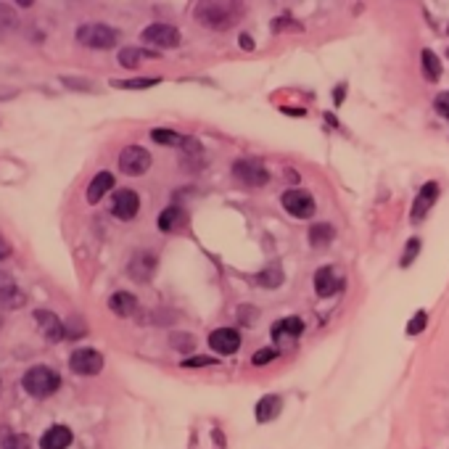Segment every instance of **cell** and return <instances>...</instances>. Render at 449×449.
<instances>
[{"instance_id":"obj_10","label":"cell","mask_w":449,"mask_h":449,"mask_svg":"<svg viewBox=\"0 0 449 449\" xmlns=\"http://www.w3.org/2000/svg\"><path fill=\"white\" fill-rule=\"evenodd\" d=\"M209 347L222 357L235 355L241 349V336H238V330H233V328H220L215 333H209Z\"/></svg>"},{"instance_id":"obj_41","label":"cell","mask_w":449,"mask_h":449,"mask_svg":"<svg viewBox=\"0 0 449 449\" xmlns=\"http://www.w3.org/2000/svg\"><path fill=\"white\" fill-rule=\"evenodd\" d=\"M447 32H449V27H447Z\"/></svg>"},{"instance_id":"obj_33","label":"cell","mask_w":449,"mask_h":449,"mask_svg":"<svg viewBox=\"0 0 449 449\" xmlns=\"http://www.w3.org/2000/svg\"><path fill=\"white\" fill-rule=\"evenodd\" d=\"M433 109H436V114H439V117L449 119V90H447V93H439L436 98H433Z\"/></svg>"},{"instance_id":"obj_4","label":"cell","mask_w":449,"mask_h":449,"mask_svg":"<svg viewBox=\"0 0 449 449\" xmlns=\"http://www.w3.org/2000/svg\"><path fill=\"white\" fill-rule=\"evenodd\" d=\"M283 209L288 212L291 217H296V220H309V217H315V198L309 190H301V188H291L286 190L281 198Z\"/></svg>"},{"instance_id":"obj_21","label":"cell","mask_w":449,"mask_h":449,"mask_svg":"<svg viewBox=\"0 0 449 449\" xmlns=\"http://www.w3.org/2000/svg\"><path fill=\"white\" fill-rule=\"evenodd\" d=\"M24 304H27V296H24V291L16 288L13 283L0 288V307L3 309H21Z\"/></svg>"},{"instance_id":"obj_36","label":"cell","mask_w":449,"mask_h":449,"mask_svg":"<svg viewBox=\"0 0 449 449\" xmlns=\"http://www.w3.org/2000/svg\"><path fill=\"white\" fill-rule=\"evenodd\" d=\"M61 82L69 85V87H85V90H90V87H93V85L87 82V80H72V77H64Z\"/></svg>"},{"instance_id":"obj_37","label":"cell","mask_w":449,"mask_h":449,"mask_svg":"<svg viewBox=\"0 0 449 449\" xmlns=\"http://www.w3.org/2000/svg\"><path fill=\"white\" fill-rule=\"evenodd\" d=\"M11 251H13V249H11V244L6 241V238H3V235H0V262H3V259H9Z\"/></svg>"},{"instance_id":"obj_25","label":"cell","mask_w":449,"mask_h":449,"mask_svg":"<svg viewBox=\"0 0 449 449\" xmlns=\"http://www.w3.org/2000/svg\"><path fill=\"white\" fill-rule=\"evenodd\" d=\"M151 141L161 143V146H183L185 138L175 130H167V127H156V130H151Z\"/></svg>"},{"instance_id":"obj_16","label":"cell","mask_w":449,"mask_h":449,"mask_svg":"<svg viewBox=\"0 0 449 449\" xmlns=\"http://www.w3.org/2000/svg\"><path fill=\"white\" fill-rule=\"evenodd\" d=\"M109 309L117 318H132L138 312V299L132 296L130 291H117L109 296Z\"/></svg>"},{"instance_id":"obj_14","label":"cell","mask_w":449,"mask_h":449,"mask_svg":"<svg viewBox=\"0 0 449 449\" xmlns=\"http://www.w3.org/2000/svg\"><path fill=\"white\" fill-rule=\"evenodd\" d=\"M436 198H439V185H436V183H426V185L418 190L415 204H412V222H421L423 217L431 212V206L436 204Z\"/></svg>"},{"instance_id":"obj_9","label":"cell","mask_w":449,"mask_h":449,"mask_svg":"<svg viewBox=\"0 0 449 449\" xmlns=\"http://www.w3.org/2000/svg\"><path fill=\"white\" fill-rule=\"evenodd\" d=\"M138 209H141V196L130 190V188H122V190H117L114 193V201H112V215L117 220H132V217L138 215Z\"/></svg>"},{"instance_id":"obj_39","label":"cell","mask_w":449,"mask_h":449,"mask_svg":"<svg viewBox=\"0 0 449 449\" xmlns=\"http://www.w3.org/2000/svg\"><path fill=\"white\" fill-rule=\"evenodd\" d=\"M241 45H244V48H246V50H251V48H254L251 38H249V35H241Z\"/></svg>"},{"instance_id":"obj_8","label":"cell","mask_w":449,"mask_h":449,"mask_svg":"<svg viewBox=\"0 0 449 449\" xmlns=\"http://www.w3.org/2000/svg\"><path fill=\"white\" fill-rule=\"evenodd\" d=\"M143 43H151L156 48H178L180 45V32L172 24H148L143 29Z\"/></svg>"},{"instance_id":"obj_28","label":"cell","mask_w":449,"mask_h":449,"mask_svg":"<svg viewBox=\"0 0 449 449\" xmlns=\"http://www.w3.org/2000/svg\"><path fill=\"white\" fill-rule=\"evenodd\" d=\"M0 449H35V444H32V439L24 436V433H11V436L3 439Z\"/></svg>"},{"instance_id":"obj_32","label":"cell","mask_w":449,"mask_h":449,"mask_svg":"<svg viewBox=\"0 0 449 449\" xmlns=\"http://www.w3.org/2000/svg\"><path fill=\"white\" fill-rule=\"evenodd\" d=\"M64 325H66V336H69V338L85 336V330H87V328H85V320L82 318H72L69 323H64Z\"/></svg>"},{"instance_id":"obj_26","label":"cell","mask_w":449,"mask_h":449,"mask_svg":"<svg viewBox=\"0 0 449 449\" xmlns=\"http://www.w3.org/2000/svg\"><path fill=\"white\" fill-rule=\"evenodd\" d=\"M143 56H151V53H146V50H141V48H132V45L122 48V50H119V64H122L124 69H138Z\"/></svg>"},{"instance_id":"obj_38","label":"cell","mask_w":449,"mask_h":449,"mask_svg":"<svg viewBox=\"0 0 449 449\" xmlns=\"http://www.w3.org/2000/svg\"><path fill=\"white\" fill-rule=\"evenodd\" d=\"M344 98H347V87H344V85H338L336 93H333V101H336V106H338V103H344Z\"/></svg>"},{"instance_id":"obj_40","label":"cell","mask_w":449,"mask_h":449,"mask_svg":"<svg viewBox=\"0 0 449 449\" xmlns=\"http://www.w3.org/2000/svg\"><path fill=\"white\" fill-rule=\"evenodd\" d=\"M447 58H449V48H447Z\"/></svg>"},{"instance_id":"obj_13","label":"cell","mask_w":449,"mask_h":449,"mask_svg":"<svg viewBox=\"0 0 449 449\" xmlns=\"http://www.w3.org/2000/svg\"><path fill=\"white\" fill-rule=\"evenodd\" d=\"M341 288H344V281L338 278L333 267H320V270L315 272V291H318L320 299H330V296H336Z\"/></svg>"},{"instance_id":"obj_24","label":"cell","mask_w":449,"mask_h":449,"mask_svg":"<svg viewBox=\"0 0 449 449\" xmlns=\"http://www.w3.org/2000/svg\"><path fill=\"white\" fill-rule=\"evenodd\" d=\"M159 77H132V80H112V87L119 90H143V87H153L159 85Z\"/></svg>"},{"instance_id":"obj_31","label":"cell","mask_w":449,"mask_h":449,"mask_svg":"<svg viewBox=\"0 0 449 449\" xmlns=\"http://www.w3.org/2000/svg\"><path fill=\"white\" fill-rule=\"evenodd\" d=\"M426 325H428V315H426V312H415V318H412L410 325H407V333H410V336H418Z\"/></svg>"},{"instance_id":"obj_1","label":"cell","mask_w":449,"mask_h":449,"mask_svg":"<svg viewBox=\"0 0 449 449\" xmlns=\"http://www.w3.org/2000/svg\"><path fill=\"white\" fill-rule=\"evenodd\" d=\"M244 3H198L193 11L196 21H201L206 29H217V32L235 27L244 19Z\"/></svg>"},{"instance_id":"obj_34","label":"cell","mask_w":449,"mask_h":449,"mask_svg":"<svg viewBox=\"0 0 449 449\" xmlns=\"http://www.w3.org/2000/svg\"><path fill=\"white\" fill-rule=\"evenodd\" d=\"M275 357H278V349H259V352L251 357V365H267Z\"/></svg>"},{"instance_id":"obj_22","label":"cell","mask_w":449,"mask_h":449,"mask_svg":"<svg viewBox=\"0 0 449 449\" xmlns=\"http://www.w3.org/2000/svg\"><path fill=\"white\" fill-rule=\"evenodd\" d=\"M301 330H304L301 318H286V320H281V323H275V325H272V338H275V341H281L283 336H301Z\"/></svg>"},{"instance_id":"obj_7","label":"cell","mask_w":449,"mask_h":449,"mask_svg":"<svg viewBox=\"0 0 449 449\" xmlns=\"http://www.w3.org/2000/svg\"><path fill=\"white\" fill-rule=\"evenodd\" d=\"M69 367L77 375H98L103 370V355L90 347L75 349L69 357Z\"/></svg>"},{"instance_id":"obj_30","label":"cell","mask_w":449,"mask_h":449,"mask_svg":"<svg viewBox=\"0 0 449 449\" xmlns=\"http://www.w3.org/2000/svg\"><path fill=\"white\" fill-rule=\"evenodd\" d=\"M172 347L180 349V352H190V349L196 347V338L190 336V333H172Z\"/></svg>"},{"instance_id":"obj_27","label":"cell","mask_w":449,"mask_h":449,"mask_svg":"<svg viewBox=\"0 0 449 449\" xmlns=\"http://www.w3.org/2000/svg\"><path fill=\"white\" fill-rule=\"evenodd\" d=\"M254 281L259 283V286H264V288H275V286H281L283 283V272H281V267H270V270L259 272Z\"/></svg>"},{"instance_id":"obj_17","label":"cell","mask_w":449,"mask_h":449,"mask_svg":"<svg viewBox=\"0 0 449 449\" xmlns=\"http://www.w3.org/2000/svg\"><path fill=\"white\" fill-rule=\"evenodd\" d=\"M72 439L75 436L66 426H53L40 436V449H66L72 444Z\"/></svg>"},{"instance_id":"obj_11","label":"cell","mask_w":449,"mask_h":449,"mask_svg":"<svg viewBox=\"0 0 449 449\" xmlns=\"http://www.w3.org/2000/svg\"><path fill=\"white\" fill-rule=\"evenodd\" d=\"M35 323H38L40 333L45 336V341H50V344H56V341H61L66 336V325L53 312H48V309H38L35 312Z\"/></svg>"},{"instance_id":"obj_6","label":"cell","mask_w":449,"mask_h":449,"mask_svg":"<svg viewBox=\"0 0 449 449\" xmlns=\"http://www.w3.org/2000/svg\"><path fill=\"white\" fill-rule=\"evenodd\" d=\"M119 169L130 178H141L151 169V153L141 146H127L119 153Z\"/></svg>"},{"instance_id":"obj_2","label":"cell","mask_w":449,"mask_h":449,"mask_svg":"<svg viewBox=\"0 0 449 449\" xmlns=\"http://www.w3.org/2000/svg\"><path fill=\"white\" fill-rule=\"evenodd\" d=\"M21 386H24V391H27L29 396H35V399H45V396H50V394L58 391L61 378H58V373L56 370H50V367L35 365L24 373Z\"/></svg>"},{"instance_id":"obj_29","label":"cell","mask_w":449,"mask_h":449,"mask_svg":"<svg viewBox=\"0 0 449 449\" xmlns=\"http://www.w3.org/2000/svg\"><path fill=\"white\" fill-rule=\"evenodd\" d=\"M418 251H421V238H410V241H407V246H404V251H402V259H399V264H402V267H410V264L415 262V256H418Z\"/></svg>"},{"instance_id":"obj_18","label":"cell","mask_w":449,"mask_h":449,"mask_svg":"<svg viewBox=\"0 0 449 449\" xmlns=\"http://www.w3.org/2000/svg\"><path fill=\"white\" fill-rule=\"evenodd\" d=\"M114 188V175L112 172H98L93 180H90V185H87V204H98L109 190Z\"/></svg>"},{"instance_id":"obj_20","label":"cell","mask_w":449,"mask_h":449,"mask_svg":"<svg viewBox=\"0 0 449 449\" xmlns=\"http://www.w3.org/2000/svg\"><path fill=\"white\" fill-rule=\"evenodd\" d=\"M333 238H336L333 224L318 222V224H312V227H309V244L315 246V249H325L328 244H333Z\"/></svg>"},{"instance_id":"obj_5","label":"cell","mask_w":449,"mask_h":449,"mask_svg":"<svg viewBox=\"0 0 449 449\" xmlns=\"http://www.w3.org/2000/svg\"><path fill=\"white\" fill-rule=\"evenodd\" d=\"M233 178L249 188H262L270 183V172L262 161L256 159H238L233 164Z\"/></svg>"},{"instance_id":"obj_3","label":"cell","mask_w":449,"mask_h":449,"mask_svg":"<svg viewBox=\"0 0 449 449\" xmlns=\"http://www.w3.org/2000/svg\"><path fill=\"white\" fill-rule=\"evenodd\" d=\"M117 40H119V32L106 24H82L77 29V43L93 48V50H109L117 45Z\"/></svg>"},{"instance_id":"obj_15","label":"cell","mask_w":449,"mask_h":449,"mask_svg":"<svg viewBox=\"0 0 449 449\" xmlns=\"http://www.w3.org/2000/svg\"><path fill=\"white\" fill-rule=\"evenodd\" d=\"M188 224V212L180 206H167L159 215V230L161 233H180Z\"/></svg>"},{"instance_id":"obj_35","label":"cell","mask_w":449,"mask_h":449,"mask_svg":"<svg viewBox=\"0 0 449 449\" xmlns=\"http://www.w3.org/2000/svg\"><path fill=\"white\" fill-rule=\"evenodd\" d=\"M206 365H217L212 357H188L183 367H206Z\"/></svg>"},{"instance_id":"obj_23","label":"cell","mask_w":449,"mask_h":449,"mask_svg":"<svg viewBox=\"0 0 449 449\" xmlns=\"http://www.w3.org/2000/svg\"><path fill=\"white\" fill-rule=\"evenodd\" d=\"M421 66H423V77H426L428 82H436V80L441 77V61L433 50H423Z\"/></svg>"},{"instance_id":"obj_12","label":"cell","mask_w":449,"mask_h":449,"mask_svg":"<svg viewBox=\"0 0 449 449\" xmlns=\"http://www.w3.org/2000/svg\"><path fill=\"white\" fill-rule=\"evenodd\" d=\"M132 281L138 283H148L153 278V272H156V254L151 251H138L135 256L130 259V267H127Z\"/></svg>"},{"instance_id":"obj_19","label":"cell","mask_w":449,"mask_h":449,"mask_svg":"<svg viewBox=\"0 0 449 449\" xmlns=\"http://www.w3.org/2000/svg\"><path fill=\"white\" fill-rule=\"evenodd\" d=\"M281 396H275V394H270V396H262L259 402H256V410H254V415H256V421L259 423H270L272 418H278L281 415Z\"/></svg>"}]
</instances>
